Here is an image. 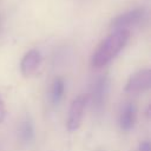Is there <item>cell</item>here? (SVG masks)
<instances>
[{
	"label": "cell",
	"instance_id": "cell-1",
	"mask_svg": "<svg viewBox=\"0 0 151 151\" xmlns=\"http://www.w3.org/2000/svg\"><path fill=\"white\" fill-rule=\"evenodd\" d=\"M130 38L129 29H114L107 35L94 51L91 64L96 68H100L111 63L125 47Z\"/></svg>",
	"mask_w": 151,
	"mask_h": 151
},
{
	"label": "cell",
	"instance_id": "cell-2",
	"mask_svg": "<svg viewBox=\"0 0 151 151\" xmlns=\"http://www.w3.org/2000/svg\"><path fill=\"white\" fill-rule=\"evenodd\" d=\"M145 17H146V9L144 7H137V8L130 9L113 18L110 24V27L113 31L114 29H129V27L140 24L145 19Z\"/></svg>",
	"mask_w": 151,
	"mask_h": 151
},
{
	"label": "cell",
	"instance_id": "cell-3",
	"mask_svg": "<svg viewBox=\"0 0 151 151\" xmlns=\"http://www.w3.org/2000/svg\"><path fill=\"white\" fill-rule=\"evenodd\" d=\"M87 103H88L87 94H79L72 100L66 120V126L68 131H76L77 129H79L84 118Z\"/></svg>",
	"mask_w": 151,
	"mask_h": 151
},
{
	"label": "cell",
	"instance_id": "cell-4",
	"mask_svg": "<svg viewBox=\"0 0 151 151\" xmlns=\"http://www.w3.org/2000/svg\"><path fill=\"white\" fill-rule=\"evenodd\" d=\"M109 86H110V80H109L107 76H101L94 81V84L91 88V97L88 96V98H91L92 107L94 111L100 112L103 110V107L106 103Z\"/></svg>",
	"mask_w": 151,
	"mask_h": 151
},
{
	"label": "cell",
	"instance_id": "cell-5",
	"mask_svg": "<svg viewBox=\"0 0 151 151\" xmlns=\"http://www.w3.org/2000/svg\"><path fill=\"white\" fill-rule=\"evenodd\" d=\"M150 86H151V71L149 68H145L133 73L129 78L125 85V92L129 94H138L146 91Z\"/></svg>",
	"mask_w": 151,
	"mask_h": 151
},
{
	"label": "cell",
	"instance_id": "cell-6",
	"mask_svg": "<svg viewBox=\"0 0 151 151\" xmlns=\"http://www.w3.org/2000/svg\"><path fill=\"white\" fill-rule=\"evenodd\" d=\"M41 63V54L38 50H29L21 59L20 70L25 77L34 74Z\"/></svg>",
	"mask_w": 151,
	"mask_h": 151
},
{
	"label": "cell",
	"instance_id": "cell-7",
	"mask_svg": "<svg viewBox=\"0 0 151 151\" xmlns=\"http://www.w3.org/2000/svg\"><path fill=\"white\" fill-rule=\"evenodd\" d=\"M137 109L133 103H125L119 112V126L122 131H130L136 123Z\"/></svg>",
	"mask_w": 151,
	"mask_h": 151
},
{
	"label": "cell",
	"instance_id": "cell-8",
	"mask_svg": "<svg viewBox=\"0 0 151 151\" xmlns=\"http://www.w3.org/2000/svg\"><path fill=\"white\" fill-rule=\"evenodd\" d=\"M18 137L22 144H29L34 139V126L29 118L21 120L18 129Z\"/></svg>",
	"mask_w": 151,
	"mask_h": 151
},
{
	"label": "cell",
	"instance_id": "cell-9",
	"mask_svg": "<svg viewBox=\"0 0 151 151\" xmlns=\"http://www.w3.org/2000/svg\"><path fill=\"white\" fill-rule=\"evenodd\" d=\"M64 92H65V81L61 77H57L53 83L51 84V88H50V101L52 105H58L60 103V100L64 97Z\"/></svg>",
	"mask_w": 151,
	"mask_h": 151
},
{
	"label": "cell",
	"instance_id": "cell-10",
	"mask_svg": "<svg viewBox=\"0 0 151 151\" xmlns=\"http://www.w3.org/2000/svg\"><path fill=\"white\" fill-rule=\"evenodd\" d=\"M5 118H6V105H5L4 98L0 92V123H2L5 120Z\"/></svg>",
	"mask_w": 151,
	"mask_h": 151
},
{
	"label": "cell",
	"instance_id": "cell-11",
	"mask_svg": "<svg viewBox=\"0 0 151 151\" xmlns=\"http://www.w3.org/2000/svg\"><path fill=\"white\" fill-rule=\"evenodd\" d=\"M138 151H151L150 143H149V142H142V143L139 144Z\"/></svg>",
	"mask_w": 151,
	"mask_h": 151
}]
</instances>
